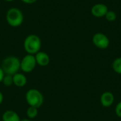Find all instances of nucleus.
<instances>
[{"label":"nucleus","instance_id":"nucleus-10","mask_svg":"<svg viewBox=\"0 0 121 121\" xmlns=\"http://www.w3.org/2000/svg\"><path fill=\"white\" fill-rule=\"evenodd\" d=\"M13 84L17 87H23L27 84V77L22 73H16L13 75Z\"/></svg>","mask_w":121,"mask_h":121},{"label":"nucleus","instance_id":"nucleus-17","mask_svg":"<svg viewBox=\"0 0 121 121\" xmlns=\"http://www.w3.org/2000/svg\"><path fill=\"white\" fill-rule=\"evenodd\" d=\"M4 75H5V73H4V70L2 69V68L0 67V83L2 82V80H3Z\"/></svg>","mask_w":121,"mask_h":121},{"label":"nucleus","instance_id":"nucleus-15","mask_svg":"<svg viewBox=\"0 0 121 121\" xmlns=\"http://www.w3.org/2000/svg\"><path fill=\"white\" fill-rule=\"evenodd\" d=\"M105 17L107 21L111 22V21H114L116 19L117 15H116V12H114L113 11H108V12L105 15Z\"/></svg>","mask_w":121,"mask_h":121},{"label":"nucleus","instance_id":"nucleus-4","mask_svg":"<svg viewBox=\"0 0 121 121\" xmlns=\"http://www.w3.org/2000/svg\"><path fill=\"white\" fill-rule=\"evenodd\" d=\"M26 101L29 106L40 108L44 102L43 94L36 89H30L26 93Z\"/></svg>","mask_w":121,"mask_h":121},{"label":"nucleus","instance_id":"nucleus-12","mask_svg":"<svg viewBox=\"0 0 121 121\" xmlns=\"http://www.w3.org/2000/svg\"><path fill=\"white\" fill-rule=\"evenodd\" d=\"M38 115V108L33 106H29L26 110V116L29 119H33Z\"/></svg>","mask_w":121,"mask_h":121},{"label":"nucleus","instance_id":"nucleus-1","mask_svg":"<svg viewBox=\"0 0 121 121\" xmlns=\"http://www.w3.org/2000/svg\"><path fill=\"white\" fill-rule=\"evenodd\" d=\"M42 43L40 37L35 34L28 35L23 42V48L25 51L30 55H35L40 51Z\"/></svg>","mask_w":121,"mask_h":121},{"label":"nucleus","instance_id":"nucleus-2","mask_svg":"<svg viewBox=\"0 0 121 121\" xmlns=\"http://www.w3.org/2000/svg\"><path fill=\"white\" fill-rule=\"evenodd\" d=\"M1 67L6 74L13 75L21 69V60L16 56H9L2 61Z\"/></svg>","mask_w":121,"mask_h":121},{"label":"nucleus","instance_id":"nucleus-6","mask_svg":"<svg viewBox=\"0 0 121 121\" xmlns=\"http://www.w3.org/2000/svg\"><path fill=\"white\" fill-rule=\"evenodd\" d=\"M92 42L96 47L100 49H106L109 46L108 38L102 33H96L92 38Z\"/></svg>","mask_w":121,"mask_h":121},{"label":"nucleus","instance_id":"nucleus-7","mask_svg":"<svg viewBox=\"0 0 121 121\" xmlns=\"http://www.w3.org/2000/svg\"><path fill=\"white\" fill-rule=\"evenodd\" d=\"M108 11V6L106 4L101 3L96 4L91 7V14L96 18H102L105 16Z\"/></svg>","mask_w":121,"mask_h":121},{"label":"nucleus","instance_id":"nucleus-8","mask_svg":"<svg viewBox=\"0 0 121 121\" xmlns=\"http://www.w3.org/2000/svg\"><path fill=\"white\" fill-rule=\"evenodd\" d=\"M35 57L37 65H38L41 67L48 66L50 61L49 55L46 52H42V51H39L38 52H37L35 55Z\"/></svg>","mask_w":121,"mask_h":121},{"label":"nucleus","instance_id":"nucleus-22","mask_svg":"<svg viewBox=\"0 0 121 121\" xmlns=\"http://www.w3.org/2000/svg\"><path fill=\"white\" fill-rule=\"evenodd\" d=\"M0 4H1V0H0Z\"/></svg>","mask_w":121,"mask_h":121},{"label":"nucleus","instance_id":"nucleus-14","mask_svg":"<svg viewBox=\"0 0 121 121\" xmlns=\"http://www.w3.org/2000/svg\"><path fill=\"white\" fill-rule=\"evenodd\" d=\"M2 83L6 86H11V85H13V75L5 74L2 80Z\"/></svg>","mask_w":121,"mask_h":121},{"label":"nucleus","instance_id":"nucleus-3","mask_svg":"<svg viewBox=\"0 0 121 121\" xmlns=\"http://www.w3.org/2000/svg\"><path fill=\"white\" fill-rule=\"evenodd\" d=\"M6 20L8 24L11 27L20 26L24 20L23 12L18 8H10L6 14Z\"/></svg>","mask_w":121,"mask_h":121},{"label":"nucleus","instance_id":"nucleus-11","mask_svg":"<svg viewBox=\"0 0 121 121\" xmlns=\"http://www.w3.org/2000/svg\"><path fill=\"white\" fill-rule=\"evenodd\" d=\"M3 121H21L18 114L12 110H7L2 114Z\"/></svg>","mask_w":121,"mask_h":121},{"label":"nucleus","instance_id":"nucleus-16","mask_svg":"<svg viewBox=\"0 0 121 121\" xmlns=\"http://www.w3.org/2000/svg\"><path fill=\"white\" fill-rule=\"evenodd\" d=\"M115 111H116L117 116L119 118H121V101L119 103H118V104L116 105Z\"/></svg>","mask_w":121,"mask_h":121},{"label":"nucleus","instance_id":"nucleus-9","mask_svg":"<svg viewBox=\"0 0 121 121\" xmlns=\"http://www.w3.org/2000/svg\"><path fill=\"white\" fill-rule=\"evenodd\" d=\"M100 101L104 107H110L114 102V96L110 91H105L101 94Z\"/></svg>","mask_w":121,"mask_h":121},{"label":"nucleus","instance_id":"nucleus-5","mask_svg":"<svg viewBox=\"0 0 121 121\" xmlns=\"http://www.w3.org/2000/svg\"><path fill=\"white\" fill-rule=\"evenodd\" d=\"M37 65L35 55L27 54L21 60V69L25 73H30L34 70Z\"/></svg>","mask_w":121,"mask_h":121},{"label":"nucleus","instance_id":"nucleus-19","mask_svg":"<svg viewBox=\"0 0 121 121\" xmlns=\"http://www.w3.org/2000/svg\"><path fill=\"white\" fill-rule=\"evenodd\" d=\"M3 101H4V95H3V94L0 91V105L2 104Z\"/></svg>","mask_w":121,"mask_h":121},{"label":"nucleus","instance_id":"nucleus-20","mask_svg":"<svg viewBox=\"0 0 121 121\" xmlns=\"http://www.w3.org/2000/svg\"><path fill=\"white\" fill-rule=\"evenodd\" d=\"M21 121H31V120L29 119V118H24V119L21 120Z\"/></svg>","mask_w":121,"mask_h":121},{"label":"nucleus","instance_id":"nucleus-13","mask_svg":"<svg viewBox=\"0 0 121 121\" xmlns=\"http://www.w3.org/2000/svg\"><path fill=\"white\" fill-rule=\"evenodd\" d=\"M113 69L115 72L121 74V57L116 58L113 62Z\"/></svg>","mask_w":121,"mask_h":121},{"label":"nucleus","instance_id":"nucleus-21","mask_svg":"<svg viewBox=\"0 0 121 121\" xmlns=\"http://www.w3.org/2000/svg\"><path fill=\"white\" fill-rule=\"evenodd\" d=\"M4 1H8V2H11V1H15V0H4Z\"/></svg>","mask_w":121,"mask_h":121},{"label":"nucleus","instance_id":"nucleus-18","mask_svg":"<svg viewBox=\"0 0 121 121\" xmlns=\"http://www.w3.org/2000/svg\"><path fill=\"white\" fill-rule=\"evenodd\" d=\"M22 2L25 3V4H33L35 3V1H37L38 0H21Z\"/></svg>","mask_w":121,"mask_h":121}]
</instances>
